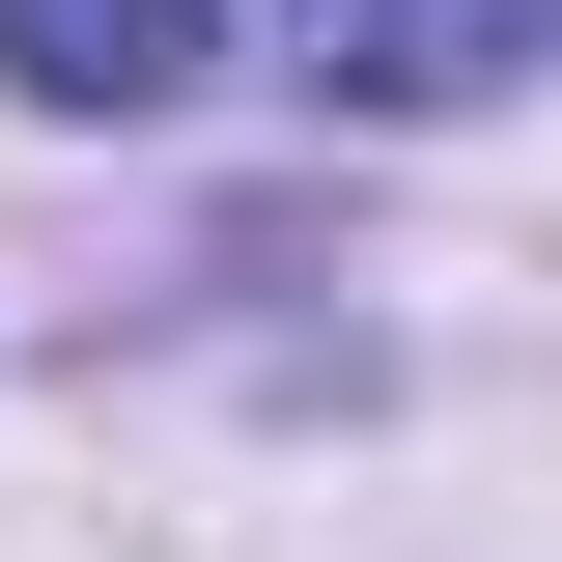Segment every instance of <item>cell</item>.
I'll return each instance as SVG.
<instances>
[{
    "label": "cell",
    "mask_w": 562,
    "mask_h": 562,
    "mask_svg": "<svg viewBox=\"0 0 562 562\" xmlns=\"http://www.w3.org/2000/svg\"><path fill=\"white\" fill-rule=\"evenodd\" d=\"M0 85H57V113H169V85H198V0H0Z\"/></svg>",
    "instance_id": "2"
},
{
    "label": "cell",
    "mask_w": 562,
    "mask_h": 562,
    "mask_svg": "<svg viewBox=\"0 0 562 562\" xmlns=\"http://www.w3.org/2000/svg\"><path fill=\"white\" fill-rule=\"evenodd\" d=\"M535 29H562V0H310V85H366V113H479Z\"/></svg>",
    "instance_id": "1"
}]
</instances>
